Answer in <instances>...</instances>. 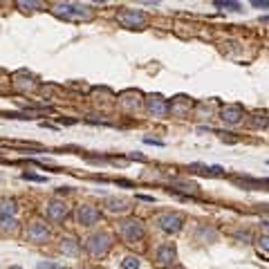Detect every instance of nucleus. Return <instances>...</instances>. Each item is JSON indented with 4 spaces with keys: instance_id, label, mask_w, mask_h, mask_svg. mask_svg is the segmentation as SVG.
<instances>
[{
    "instance_id": "25",
    "label": "nucleus",
    "mask_w": 269,
    "mask_h": 269,
    "mask_svg": "<svg viewBox=\"0 0 269 269\" xmlns=\"http://www.w3.org/2000/svg\"><path fill=\"white\" fill-rule=\"evenodd\" d=\"M253 7H262V9H267L269 7V3H267V0H253Z\"/></svg>"
},
{
    "instance_id": "20",
    "label": "nucleus",
    "mask_w": 269,
    "mask_h": 269,
    "mask_svg": "<svg viewBox=\"0 0 269 269\" xmlns=\"http://www.w3.org/2000/svg\"><path fill=\"white\" fill-rule=\"evenodd\" d=\"M267 123H269V117H267V115H256V119H253V126L265 128Z\"/></svg>"
},
{
    "instance_id": "2",
    "label": "nucleus",
    "mask_w": 269,
    "mask_h": 269,
    "mask_svg": "<svg viewBox=\"0 0 269 269\" xmlns=\"http://www.w3.org/2000/svg\"><path fill=\"white\" fill-rule=\"evenodd\" d=\"M117 20L128 29H142L146 25V14L142 9H123L117 16Z\"/></svg>"
},
{
    "instance_id": "14",
    "label": "nucleus",
    "mask_w": 269,
    "mask_h": 269,
    "mask_svg": "<svg viewBox=\"0 0 269 269\" xmlns=\"http://www.w3.org/2000/svg\"><path fill=\"white\" fill-rule=\"evenodd\" d=\"M106 206L110 213H123V211H128V202L123 198H110L106 202Z\"/></svg>"
},
{
    "instance_id": "12",
    "label": "nucleus",
    "mask_w": 269,
    "mask_h": 269,
    "mask_svg": "<svg viewBox=\"0 0 269 269\" xmlns=\"http://www.w3.org/2000/svg\"><path fill=\"white\" fill-rule=\"evenodd\" d=\"M242 115H245V112H242L240 106H225V108H222V121L231 123V126L240 121Z\"/></svg>"
},
{
    "instance_id": "3",
    "label": "nucleus",
    "mask_w": 269,
    "mask_h": 269,
    "mask_svg": "<svg viewBox=\"0 0 269 269\" xmlns=\"http://www.w3.org/2000/svg\"><path fill=\"white\" fill-rule=\"evenodd\" d=\"M119 234H121V238L126 242H137V240L144 238V225L134 218L123 220L121 225H119Z\"/></svg>"
},
{
    "instance_id": "28",
    "label": "nucleus",
    "mask_w": 269,
    "mask_h": 269,
    "mask_svg": "<svg viewBox=\"0 0 269 269\" xmlns=\"http://www.w3.org/2000/svg\"><path fill=\"white\" fill-rule=\"evenodd\" d=\"M177 269H182V267H177Z\"/></svg>"
},
{
    "instance_id": "26",
    "label": "nucleus",
    "mask_w": 269,
    "mask_h": 269,
    "mask_svg": "<svg viewBox=\"0 0 269 269\" xmlns=\"http://www.w3.org/2000/svg\"><path fill=\"white\" fill-rule=\"evenodd\" d=\"M260 23H262V25H269V16H265V18H260Z\"/></svg>"
},
{
    "instance_id": "29",
    "label": "nucleus",
    "mask_w": 269,
    "mask_h": 269,
    "mask_svg": "<svg viewBox=\"0 0 269 269\" xmlns=\"http://www.w3.org/2000/svg\"><path fill=\"white\" fill-rule=\"evenodd\" d=\"M267 164H269V162H267Z\"/></svg>"
},
{
    "instance_id": "18",
    "label": "nucleus",
    "mask_w": 269,
    "mask_h": 269,
    "mask_svg": "<svg viewBox=\"0 0 269 269\" xmlns=\"http://www.w3.org/2000/svg\"><path fill=\"white\" fill-rule=\"evenodd\" d=\"M215 7L231 9V12H242V5H240V3H229V0H227V3H222V0H218V3H215Z\"/></svg>"
},
{
    "instance_id": "19",
    "label": "nucleus",
    "mask_w": 269,
    "mask_h": 269,
    "mask_svg": "<svg viewBox=\"0 0 269 269\" xmlns=\"http://www.w3.org/2000/svg\"><path fill=\"white\" fill-rule=\"evenodd\" d=\"M121 267H123V269H139V258H137V256H128V258H123Z\"/></svg>"
},
{
    "instance_id": "27",
    "label": "nucleus",
    "mask_w": 269,
    "mask_h": 269,
    "mask_svg": "<svg viewBox=\"0 0 269 269\" xmlns=\"http://www.w3.org/2000/svg\"><path fill=\"white\" fill-rule=\"evenodd\" d=\"M9 269H23V267H9Z\"/></svg>"
},
{
    "instance_id": "22",
    "label": "nucleus",
    "mask_w": 269,
    "mask_h": 269,
    "mask_svg": "<svg viewBox=\"0 0 269 269\" xmlns=\"http://www.w3.org/2000/svg\"><path fill=\"white\" fill-rule=\"evenodd\" d=\"M258 245H260V249L269 251V236H260V240H258Z\"/></svg>"
},
{
    "instance_id": "6",
    "label": "nucleus",
    "mask_w": 269,
    "mask_h": 269,
    "mask_svg": "<svg viewBox=\"0 0 269 269\" xmlns=\"http://www.w3.org/2000/svg\"><path fill=\"white\" fill-rule=\"evenodd\" d=\"M76 218H79V225L92 227V225H97V222L101 220V211L97 209V206L83 204V206H79V213H76Z\"/></svg>"
},
{
    "instance_id": "24",
    "label": "nucleus",
    "mask_w": 269,
    "mask_h": 269,
    "mask_svg": "<svg viewBox=\"0 0 269 269\" xmlns=\"http://www.w3.org/2000/svg\"><path fill=\"white\" fill-rule=\"evenodd\" d=\"M144 144H153V146H164V142H159V139H153V137H144Z\"/></svg>"
},
{
    "instance_id": "21",
    "label": "nucleus",
    "mask_w": 269,
    "mask_h": 269,
    "mask_svg": "<svg viewBox=\"0 0 269 269\" xmlns=\"http://www.w3.org/2000/svg\"><path fill=\"white\" fill-rule=\"evenodd\" d=\"M23 180H29V182H45L48 177H43V175H34V173H23Z\"/></svg>"
},
{
    "instance_id": "9",
    "label": "nucleus",
    "mask_w": 269,
    "mask_h": 269,
    "mask_svg": "<svg viewBox=\"0 0 269 269\" xmlns=\"http://www.w3.org/2000/svg\"><path fill=\"white\" fill-rule=\"evenodd\" d=\"M45 213H48V218L52 222H61L67 215V206L65 202H59V200H52L48 206H45Z\"/></svg>"
},
{
    "instance_id": "8",
    "label": "nucleus",
    "mask_w": 269,
    "mask_h": 269,
    "mask_svg": "<svg viewBox=\"0 0 269 269\" xmlns=\"http://www.w3.org/2000/svg\"><path fill=\"white\" fill-rule=\"evenodd\" d=\"M27 240L29 242H36V245H40V242H45L48 240V236H50V231H48V227L43 225V222H32V227L27 229Z\"/></svg>"
},
{
    "instance_id": "13",
    "label": "nucleus",
    "mask_w": 269,
    "mask_h": 269,
    "mask_svg": "<svg viewBox=\"0 0 269 269\" xmlns=\"http://www.w3.org/2000/svg\"><path fill=\"white\" fill-rule=\"evenodd\" d=\"M79 249H81V247H79V242H76L74 238H70V236L61 238V251H63V253H67V256H76Z\"/></svg>"
},
{
    "instance_id": "5",
    "label": "nucleus",
    "mask_w": 269,
    "mask_h": 269,
    "mask_svg": "<svg viewBox=\"0 0 269 269\" xmlns=\"http://www.w3.org/2000/svg\"><path fill=\"white\" fill-rule=\"evenodd\" d=\"M157 225L162 227L166 234H177V231H182V227H184V218L177 213H166V215H159Z\"/></svg>"
},
{
    "instance_id": "10",
    "label": "nucleus",
    "mask_w": 269,
    "mask_h": 269,
    "mask_svg": "<svg viewBox=\"0 0 269 269\" xmlns=\"http://www.w3.org/2000/svg\"><path fill=\"white\" fill-rule=\"evenodd\" d=\"M236 184H240L247 191H269V180H253V177H236Z\"/></svg>"
},
{
    "instance_id": "11",
    "label": "nucleus",
    "mask_w": 269,
    "mask_h": 269,
    "mask_svg": "<svg viewBox=\"0 0 269 269\" xmlns=\"http://www.w3.org/2000/svg\"><path fill=\"white\" fill-rule=\"evenodd\" d=\"M175 256H177V251H175V245H170V242L168 245H162L157 249V262L162 267H168L175 260Z\"/></svg>"
},
{
    "instance_id": "17",
    "label": "nucleus",
    "mask_w": 269,
    "mask_h": 269,
    "mask_svg": "<svg viewBox=\"0 0 269 269\" xmlns=\"http://www.w3.org/2000/svg\"><path fill=\"white\" fill-rule=\"evenodd\" d=\"M18 222L16 218H0V229L3 231H16Z\"/></svg>"
},
{
    "instance_id": "15",
    "label": "nucleus",
    "mask_w": 269,
    "mask_h": 269,
    "mask_svg": "<svg viewBox=\"0 0 269 269\" xmlns=\"http://www.w3.org/2000/svg\"><path fill=\"white\" fill-rule=\"evenodd\" d=\"M191 170H195V173H204V175H225V168L222 166H204V164H191Z\"/></svg>"
},
{
    "instance_id": "16",
    "label": "nucleus",
    "mask_w": 269,
    "mask_h": 269,
    "mask_svg": "<svg viewBox=\"0 0 269 269\" xmlns=\"http://www.w3.org/2000/svg\"><path fill=\"white\" fill-rule=\"evenodd\" d=\"M14 215H16V202L14 200L0 202V218H14Z\"/></svg>"
},
{
    "instance_id": "1",
    "label": "nucleus",
    "mask_w": 269,
    "mask_h": 269,
    "mask_svg": "<svg viewBox=\"0 0 269 269\" xmlns=\"http://www.w3.org/2000/svg\"><path fill=\"white\" fill-rule=\"evenodd\" d=\"M54 16L63 18V20H90L92 18V9L87 5H72V3H59L54 5Z\"/></svg>"
},
{
    "instance_id": "4",
    "label": "nucleus",
    "mask_w": 269,
    "mask_h": 269,
    "mask_svg": "<svg viewBox=\"0 0 269 269\" xmlns=\"http://www.w3.org/2000/svg\"><path fill=\"white\" fill-rule=\"evenodd\" d=\"M110 247H112V242H110V236L108 234H95L90 238V240H87V251L92 253V256H106L108 251H110Z\"/></svg>"
},
{
    "instance_id": "7",
    "label": "nucleus",
    "mask_w": 269,
    "mask_h": 269,
    "mask_svg": "<svg viewBox=\"0 0 269 269\" xmlns=\"http://www.w3.org/2000/svg\"><path fill=\"white\" fill-rule=\"evenodd\" d=\"M146 108H148V112H151L153 117H164V115H168V112H170V106L166 103V99H164V97H159V95L148 97V99H146Z\"/></svg>"
},
{
    "instance_id": "23",
    "label": "nucleus",
    "mask_w": 269,
    "mask_h": 269,
    "mask_svg": "<svg viewBox=\"0 0 269 269\" xmlns=\"http://www.w3.org/2000/svg\"><path fill=\"white\" fill-rule=\"evenodd\" d=\"M38 269H63V267L54 265V262H38Z\"/></svg>"
}]
</instances>
